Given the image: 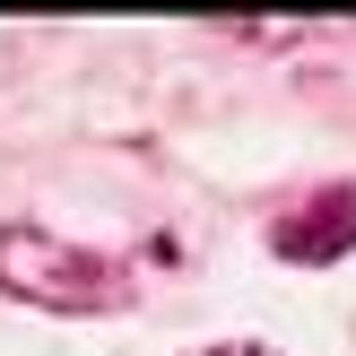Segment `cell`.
I'll return each mask as SVG.
<instances>
[{"label":"cell","mask_w":356,"mask_h":356,"mask_svg":"<svg viewBox=\"0 0 356 356\" xmlns=\"http://www.w3.org/2000/svg\"><path fill=\"white\" fill-rule=\"evenodd\" d=\"M209 356H278V348H261V339H226V348H209Z\"/></svg>","instance_id":"obj_3"},{"label":"cell","mask_w":356,"mask_h":356,"mask_svg":"<svg viewBox=\"0 0 356 356\" xmlns=\"http://www.w3.org/2000/svg\"><path fill=\"white\" fill-rule=\"evenodd\" d=\"M0 296H17L35 313H122L131 270L61 243L52 226H0Z\"/></svg>","instance_id":"obj_1"},{"label":"cell","mask_w":356,"mask_h":356,"mask_svg":"<svg viewBox=\"0 0 356 356\" xmlns=\"http://www.w3.org/2000/svg\"><path fill=\"white\" fill-rule=\"evenodd\" d=\"M270 252H278V261H305V270L348 261V252H356V183H330V191H313L296 218H278V226H270Z\"/></svg>","instance_id":"obj_2"}]
</instances>
